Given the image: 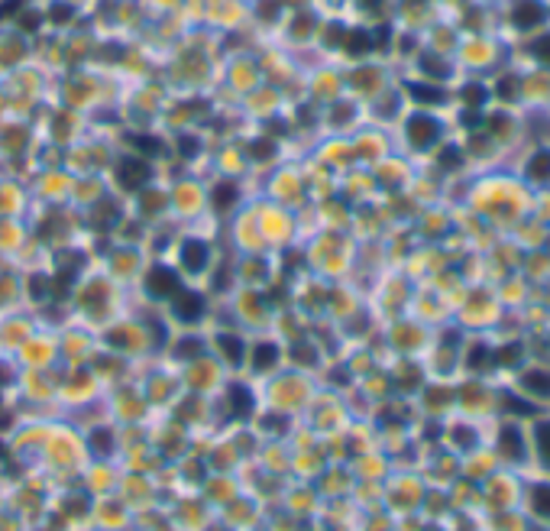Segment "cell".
<instances>
[{
	"label": "cell",
	"instance_id": "6da1fadb",
	"mask_svg": "<svg viewBox=\"0 0 550 531\" xmlns=\"http://www.w3.org/2000/svg\"><path fill=\"white\" fill-rule=\"evenodd\" d=\"M117 178H120L123 188H143L149 182V166L136 156H127V159H120V166H117Z\"/></svg>",
	"mask_w": 550,
	"mask_h": 531
},
{
	"label": "cell",
	"instance_id": "7a4b0ae2",
	"mask_svg": "<svg viewBox=\"0 0 550 531\" xmlns=\"http://www.w3.org/2000/svg\"><path fill=\"white\" fill-rule=\"evenodd\" d=\"M146 289H149V295H156V299L175 295V292H178V276L172 269H165V266H156V269L146 276Z\"/></svg>",
	"mask_w": 550,
	"mask_h": 531
},
{
	"label": "cell",
	"instance_id": "3957f363",
	"mask_svg": "<svg viewBox=\"0 0 550 531\" xmlns=\"http://www.w3.org/2000/svg\"><path fill=\"white\" fill-rule=\"evenodd\" d=\"M437 133H440L437 120H430V117H411V123H408V136H411V143H414L418 150L430 146V143L437 140Z\"/></svg>",
	"mask_w": 550,
	"mask_h": 531
},
{
	"label": "cell",
	"instance_id": "277c9868",
	"mask_svg": "<svg viewBox=\"0 0 550 531\" xmlns=\"http://www.w3.org/2000/svg\"><path fill=\"white\" fill-rule=\"evenodd\" d=\"M201 311H204V301H201V295H195V292H178V299H175V317H181V321H197V317H201Z\"/></svg>",
	"mask_w": 550,
	"mask_h": 531
},
{
	"label": "cell",
	"instance_id": "5b68a950",
	"mask_svg": "<svg viewBox=\"0 0 550 531\" xmlns=\"http://www.w3.org/2000/svg\"><path fill=\"white\" fill-rule=\"evenodd\" d=\"M515 26H521V29H531V26H537L544 19V7L537 3V0H521L518 7H515Z\"/></svg>",
	"mask_w": 550,
	"mask_h": 531
},
{
	"label": "cell",
	"instance_id": "8992f818",
	"mask_svg": "<svg viewBox=\"0 0 550 531\" xmlns=\"http://www.w3.org/2000/svg\"><path fill=\"white\" fill-rule=\"evenodd\" d=\"M181 262H185L188 272H201L207 262V246L201 240H185V246H181Z\"/></svg>",
	"mask_w": 550,
	"mask_h": 531
},
{
	"label": "cell",
	"instance_id": "52a82bcc",
	"mask_svg": "<svg viewBox=\"0 0 550 531\" xmlns=\"http://www.w3.org/2000/svg\"><path fill=\"white\" fill-rule=\"evenodd\" d=\"M217 347L224 350V356L230 360V363H243V340L234 334H220L217 337Z\"/></svg>",
	"mask_w": 550,
	"mask_h": 531
},
{
	"label": "cell",
	"instance_id": "ba28073f",
	"mask_svg": "<svg viewBox=\"0 0 550 531\" xmlns=\"http://www.w3.org/2000/svg\"><path fill=\"white\" fill-rule=\"evenodd\" d=\"M275 360H279L275 344H259L256 347V356H252V366L256 370H269V366H275Z\"/></svg>",
	"mask_w": 550,
	"mask_h": 531
},
{
	"label": "cell",
	"instance_id": "9c48e42d",
	"mask_svg": "<svg viewBox=\"0 0 550 531\" xmlns=\"http://www.w3.org/2000/svg\"><path fill=\"white\" fill-rule=\"evenodd\" d=\"M130 143L136 146L140 152H146V156H162V140H156V136H146V133H133Z\"/></svg>",
	"mask_w": 550,
	"mask_h": 531
},
{
	"label": "cell",
	"instance_id": "30bf717a",
	"mask_svg": "<svg viewBox=\"0 0 550 531\" xmlns=\"http://www.w3.org/2000/svg\"><path fill=\"white\" fill-rule=\"evenodd\" d=\"M502 450H505V454H512V460H521V457H524L521 434H518L515 428H505V434H502Z\"/></svg>",
	"mask_w": 550,
	"mask_h": 531
},
{
	"label": "cell",
	"instance_id": "8fae6325",
	"mask_svg": "<svg viewBox=\"0 0 550 531\" xmlns=\"http://www.w3.org/2000/svg\"><path fill=\"white\" fill-rule=\"evenodd\" d=\"M234 201H236V185H234V182H220V185L214 188V207L227 211Z\"/></svg>",
	"mask_w": 550,
	"mask_h": 531
},
{
	"label": "cell",
	"instance_id": "7c38bea8",
	"mask_svg": "<svg viewBox=\"0 0 550 531\" xmlns=\"http://www.w3.org/2000/svg\"><path fill=\"white\" fill-rule=\"evenodd\" d=\"M524 389L534 395H550V376L547 373H528L524 376Z\"/></svg>",
	"mask_w": 550,
	"mask_h": 531
},
{
	"label": "cell",
	"instance_id": "4fadbf2b",
	"mask_svg": "<svg viewBox=\"0 0 550 531\" xmlns=\"http://www.w3.org/2000/svg\"><path fill=\"white\" fill-rule=\"evenodd\" d=\"M230 402H234V411L236 415H250V409H252V399H250V392L243 389V386H234V389H230Z\"/></svg>",
	"mask_w": 550,
	"mask_h": 531
},
{
	"label": "cell",
	"instance_id": "5bb4252c",
	"mask_svg": "<svg viewBox=\"0 0 550 531\" xmlns=\"http://www.w3.org/2000/svg\"><path fill=\"white\" fill-rule=\"evenodd\" d=\"M531 505H534V512H537V515L550 518V486H537V489H534Z\"/></svg>",
	"mask_w": 550,
	"mask_h": 531
},
{
	"label": "cell",
	"instance_id": "9a60e30c",
	"mask_svg": "<svg viewBox=\"0 0 550 531\" xmlns=\"http://www.w3.org/2000/svg\"><path fill=\"white\" fill-rule=\"evenodd\" d=\"M528 175L531 178H547L550 175V152H537V156L528 162Z\"/></svg>",
	"mask_w": 550,
	"mask_h": 531
},
{
	"label": "cell",
	"instance_id": "2e32d148",
	"mask_svg": "<svg viewBox=\"0 0 550 531\" xmlns=\"http://www.w3.org/2000/svg\"><path fill=\"white\" fill-rule=\"evenodd\" d=\"M373 46V39H369V33H363V29H353L350 36H346V49L353 52V56H359V52H366V49Z\"/></svg>",
	"mask_w": 550,
	"mask_h": 531
},
{
	"label": "cell",
	"instance_id": "e0dca14e",
	"mask_svg": "<svg viewBox=\"0 0 550 531\" xmlns=\"http://www.w3.org/2000/svg\"><path fill=\"white\" fill-rule=\"evenodd\" d=\"M411 94H414L418 101H424V104H440V101H444V94H440L437 88H428V84H411Z\"/></svg>",
	"mask_w": 550,
	"mask_h": 531
},
{
	"label": "cell",
	"instance_id": "ac0fdd59",
	"mask_svg": "<svg viewBox=\"0 0 550 531\" xmlns=\"http://www.w3.org/2000/svg\"><path fill=\"white\" fill-rule=\"evenodd\" d=\"M201 340H195V337H188V340H181L178 344V356H185V360H195V356H201Z\"/></svg>",
	"mask_w": 550,
	"mask_h": 531
},
{
	"label": "cell",
	"instance_id": "d6986e66",
	"mask_svg": "<svg viewBox=\"0 0 550 531\" xmlns=\"http://www.w3.org/2000/svg\"><path fill=\"white\" fill-rule=\"evenodd\" d=\"M91 447H94V450H101V454H104V450H111V447H113L111 431H94V434H91Z\"/></svg>",
	"mask_w": 550,
	"mask_h": 531
},
{
	"label": "cell",
	"instance_id": "ffe728a7",
	"mask_svg": "<svg viewBox=\"0 0 550 531\" xmlns=\"http://www.w3.org/2000/svg\"><path fill=\"white\" fill-rule=\"evenodd\" d=\"M537 447H541L544 463L550 466V425H541V431H537Z\"/></svg>",
	"mask_w": 550,
	"mask_h": 531
},
{
	"label": "cell",
	"instance_id": "44dd1931",
	"mask_svg": "<svg viewBox=\"0 0 550 531\" xmlns=\"http://www.w3.org/2000/svg\"><path fill=\"white\" fill-rule=\"evenodd\" d=\"M197 150H201V146H197L195 136H181V140H178V152H181L185 159H195Z\"/></svg>",
	"mask_w": 550,
	"mask_h": 531
},
{
	"label": "cell",
	"instance_id": "7402d4cb",
	"mask_svg": "<svg viewBox=\"0 0 550 531\" xmlns=\"http://www.w3.org/2000/svg\"><path fill=\"white\" fill-rule=\"evenodd\" d=\"M162 205H165V198H162V195H146V198H143V211H146V214L162 211Z\"/></svg>",
	"mask_w": 550,
	"mask_h": 531
},
{
	"label": "cell",
	"instance_id": "603a6c76",
	"mask_svg": "<svg viewBox=\"0 0 550 531\" xmlns=\"http://www.w3.org/2000/svg\"><path fill=\"white\" fill-rule=\"evenodd\" d=\"M49 17L56 19V23H68V19H72V7H68V3H56Z\"/></svg>",
	"mask_w": 550,
	"mask_h": 531
},
{
	"label": "cell",
	"instance_id": "cb8c5ba5",
	"mask_svg": "<svg viewBox=\"0 0 550 531\" xmlns=\"http://www.w3.org/2000/svg\"><path fill=\"white\" fill-rule=\"evenodd\" d=\"M534 56L544 58V62L550 65V36H544V39H537V42H534Z\"/></svg>",
	"mask_w": 550,
	"mask_h": 531
},
{
	"label": "cell",
	"instance_id": "d4e9b609",
	"mask_svg": "<svg viewBox=\"0 0 550 531\" xmlns=\"http://www.w3.org/2000/svg\"><path fill=\"white\" fill-rule=\"evenodd\" d=\"M272 152H275V150H272V143H269V140L252 143V156H256V159H269Z\"/></svg>",
	"mask_w": 550,
	"mask_h": 531
},
{
	"label": "cell",
	"instance_id": "484cf974",
	"mask_svg": "<svg viewBox=\"0 0 550 531\" xmlns=\"http://www.w3.org/2000/svg\"><path fill=\"white\" fill-rule=\"evenodd\" d=\"M463 97H467L469 104H483L485 101V91H483V88H476V84H469L467 91H463Z\"/></svg>",
	"mask_w": 550,
	"mask_h": 531
},
{
	"label": "cell",
	"instance_id": "4316f807",
	"mask_svg": "<svg viewBox=\"0 0 550 531\" xmlns=\"http://www.w3.org/2000/svg\"><path fill=\"white\" fill-rule=\"evenodd\" d=\"M311 26H314V19H311V17H298L291 29H295V36H308V29H311Z\"/></svg>",
	"mask_w": 550,
	"mask_h": 531
},
{
	"label": "cell",
	"instance_id": "83f0119b",
	"mask_svg": "<svg viewBox=\"0 0 550 531\" xmlns=\"http://www.w3.org/2000/svg\"><path fill=\"white\" fill-rule=\"evenodd\" d=\"M19 7H23V0H3V3H0V19H3V17H13V13H17Z\"/></svg>",
	"mask_w": 550,
	"mask_h": 531
},
{
	"label": "cell",
	"instance_id": "f1b7e54d",
	"mask_svg": "<svg viewBox=\"0 0 550 531\" xmlns=\"http://www.w3.org/2000/svg\"><path fill=\"white\" fill-rule=\"evenodd\" d=\"M259 13L266 19H275V0H266V3H259Z\"/></svg>",
	"mask_w": 550,
	"mask_h": 531
},
{
	"label": "cell",
	"instance_id": "f546056e",
	"mask_svg": "<svg viewBox=\"0 0 550 531\" xmlns=\"http://www.w3.org/2000/svg\"><path fill=\"white\" fill-rule=\"evenodd\" d=\"M19 23H23V29H36L39 26V13H23Z\"/></svg>",
	"mask_w": 550,
	"mask_h": 531
},
{
	"label": "cell",
	"instance_id": "4dcf8cb0",
	"mask_svg": "<svg viewBox=\"0 0 550 531\" xmlns=\"http://www.w3.org/2000/svg\"><path fill=\"white\" fill-rule=\"evenodd\" d=\"M29 289H33V295H36V299H42V295H46V282L36 276V279L29 282Z\"/></svg>",
	"mask_w": 550,
	"mask_h": 531
},
{
	"label": "cell",
	"instance_id": "1f68e13d",
	"mask_svg": "<svg viewBox=\"0 0 550 531\" xmlns=\"http://www.w3.org/2000/svg\"><path fill=\"white\" fill-rule=\"evenodd\" d=\"M337 39H343V29L330 26V29H327V42H330V46H337Z\"/></svg>",
	"mask_w": 550,
	"mask_h": 531
},
{
	"label": "cell",
	"instance_id": "d6a6232c",
	"mask_svg": "<svg viewBox=\"0 0 550 531\" xmlns=\"http://www.w3.org/2000/svg\"><path fill=\"white\" fill-rule=\"evenodd\" d=\"M440 162H444V166H457V162H460V152L447 150V152H444V156H440Z\"/></svg>",
	"mask_w": 550,
	"mask_h": 531
},
{
	"label": "cell",
	"instance_id": "836d02e7",
	"mask_svg": "<svg viewBox=\"0 0 550 531\" xmlns=\"http://www.w3.org/2000/svg\"><path fill=\"white\" fill-rule=\"evenodd\" d=\"M424 68H428V72H434V75H447V68H444V65H437V62H430V58H428V62H424Z\"/></svg>",
	"mask_w": 550,
	"mask_h": 531
},
{
	"label": "cell",
	"instance_id": "e575fe53",
	"mask_svg": "<svg viewBox=\"0 0 550 531\" xmlns=\"http://www.w3.org/2000/svg\"><path fill=\"white\" fill-rule=\"evenodd\" d=\"M363 7H369V10H375V7H379V0H363Z\"/></svg>",
	"mask_w": 550,
	"mask_h": 531
},
{
	"label": "cell",
	"instance_id": "d590c367",
	"mask_svg": "<svg viewBox=\"0 0 550 531\" xmlns=\"http://www.w3.org/2000/svg\"><path fill=\"white\" fill-rule=\"evenodd\" d=\"M0 457H7V447H3V444H0Z\"/></svg>",
	"mask_w": 550,
	"mask_h": 531
}]
</instances>
